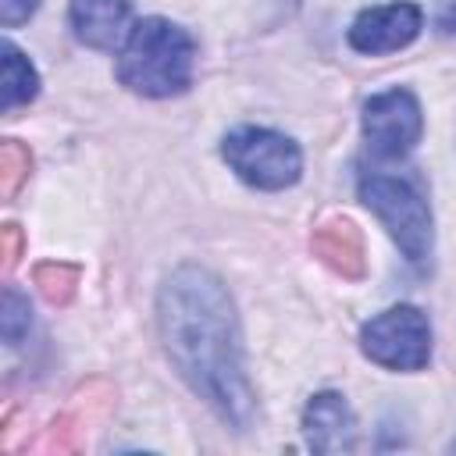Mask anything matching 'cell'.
Returning <instances> with one entry per match:
<instances>
[{"mask_svg":"<svg viewBox=\"0 0 456 456\" xmlns=\"http://www.w3.org/2000/svg\"><path fill=\"white\" fill-rule=\"evenodd\" d=\"M196 43L167 18H142L118 57V78L139 96H175L192 82Z\"/></svg>","mask_w":456,"mask_h":456,"instance_id":"cell-2","label":"cell"},{"mask_svg":"<svg viewBox=\"0 0 456 456\" xmlns=\"http://www.w3.org/2000/svg\"><path fill=\"white\" fill-rule=\"evenodd\" d=\"M0 68H4V86H0V107L11 114L14 107L28 103L39 93V75L32 68V61L14 46L4 43L0 46Z\"/></svg>","mask_w":456,"mask_h":456,"instance_id":"cell-11","label":"cell"},{"mask_svg":"<svg viewBox=\"0 0 456 456\" xmlns=\"http://www.w3.org/2000/svg\"><path fill=\"white\" fill-rule=\"evenodd\" d=\"M424 132V114L420 103L410 89H388L367 100L363 107V139L370 146V153L392 160L410 153L420 142Z\"/></svg>","mask_w":456,"mask_h":456,"instance_id":"cell-6","label":"cell"},{"mask_svg":"<svg viewBox=\"0 0 456 456\" xmlns=\"http://www.w3.org/2000/svg\"><path fill=\"white\" fill-rule=\"evenodd\" d=\"M303 435L317 452H349L356 445V417L338 392H317L303 410Z\"/></svg>","mask_w":456,"mask_h":456,"instance_id":"cell-8","label":"cell"},{"mask_svg":"<svg viewBox=\"0 0 456 456\" xmlns=\"http://www.w3.org/2000/svg\"><path fill=\"white\" fill-rule=\"evenodd\" d=\"M438 28L445 36H456V0H449L442 11H438Z\"/></svg>","mask_w":456,"mask_h":456,"instance_id":"cell-17","label":"cell"},{"mask_svg":"<svg viewBox=\"0 0 456 456\" xmlns=\"http://www.w3.org/2000/svg\"><path fill=\"white\" fill-rule=\"evenodd\" d=\"M424 25V14L417 4L399 0L385 7H367L349 25V46L360 53H392L417 39Z\"/></svg>","mask_w":456,"mask_h":456,"instance_id":"cell-7","label":"cell"},{"mask_svg":"<svg viewBox=\"0 0 456 456\" xmlns=\"http://www.w3.org/2000/svg\"><path fill=\"white\" fill-rule=\"evenodd\" d=\"M32 278H36L39 292H43L50 303L64 306V303H71V296H75L78 267H75V264H61V260H46V264H36Z\"/></svg>","mask_w":456,"mask_h":456,"instance_id":"cell-12","label":"cell"},{"mask_svg":"<svg viewBox=\"0 0 456 456\" xmlns=\"http://www.w3.org/2000/svg\"><path fill=\"white\" fill-rule=\"evenodd\" d=\"M314 253L342 278H363L367 274V253H363V235L349 217H324L314 235H310Z\"/></svg>","mask_w":456,"mask_h":456,"instance_id":"cell-10","label":"cell"},{"mask_svg":"<svg viewBox=\"0 0 456 456\" xmlns=\"http://www.w3.org/2000/svg\"><path fill=\"white\" fill-rule=\"evenodd\" d=\"M360 349L388 370H420L431 360V328L417 306H392L360 331Z\"/></svg>","mask_w":456,"mask_h":456,"instance_id":"cell-5","label":"cell"},{"mask_svg":"<svg viewBox=\"0 0 456 456\" xmlns=\"http://www.w3.org/2000/svg\"><path fill=\"white\" fill-rule=\"evenodd\" d=\"M356 189H360L363 207L374 210V217L388 228V235L395 239L403 256L413 267H424L431 260V246H435V228H431L428 200L406 178L381 175V171L360 175Z\"/></svg>","mask_w":456,"mask_h":456,"instance_id":"cell-3","label":"cell"},{"mask_svg":"<svg viewBox=\"0 0 456 456\" xmlns=\"http://www.w3.org/2000/svg\"><path fill=\"white\" fill-rule=\"evenodd\" d=\"M221 153L228 167L256 189H285L303 171L299 146L274 128H253V125L235 128L224 135Z\"/></svg>","mask_w":456,"mask_h":456,"instance_id":"cell-4","label":"cell"},{"mask_svg":"<svg viewBox=\"0 0 456 456\" xmlns=\"http://www.w3.org/2000/svg\"><path fill=\"white\" fill-rule=\"evenodd\" d=\"M36 7H39V0H0V21L7 28H14V25L28 21L36 14Z\"/></svg>","mask_w":456,"mask_h":456,"instance_id":"cell-16","label":"cell"},{"mask_svg":"<svg viewBox=\"0 0 456 456\" xmlns=\"http://www.w3.org/2000/svg\"><path fill=\"white\" fill-rule=\"evenodd\" d=\"M157 324L182 381L224 424L246 431L256 395L246 374L239 314L221 278L200 264L175 267L157 296Z\"/></svg>","mask_w":456,"mask_h":456,"instance_id":"cell-1","label":"cell"},{"mask_svg":"<svg viewBox=\"0 0 456 456\" xmlns=\"http://www.w3.org/2000/svg\"><path fill=\"white\" fill-rule=\"evenodd\" d=\"M21 249H25L21 228H18V224H4V228H0V256H4V271H11V267L18 264Z\"/></svg>","mask_w":456,"mask_h":456,"instance_id":"cell-15","label":"cell"},{"mask_svg":"<svg viewBox=\"0 0 456 456\" xmlns=\"http://www.w3.org/2000/svg\"><path fill=\"white\" fill-rule=\"evenodd\" d=\"M0 331L7 346H18L21 335L28 331V299L14 289H4V303H0Z\"/></svg>","mask_w":456,"mask_h":456,"instance_id":"cell-14","label":"cell"},{"mask_svg":"<svg viewBox=\"0 0 456 456\" xmlns=\"http://www.w3.org/2000/svg\"><path fill=\"white\" fill-rule=\"evenodd\" d=\"M68 21L78 36V43L93 50H114L125 46L128 25H132V4L128 0H71Z\"/></svg>","mask_w":456,"mask_h":456,"instance_id":"cell-9","label":"cell"},{"mask_svg":"<svg viewBox=\"0 0 456 456\" xmlns=\"http://www.w3.org/2000/svg\"><path fill=\"white\" fill-rule=\"evenodd\" d=\"M32 171V153L28 146H21L18 139H4L0 142V196L4 200H14L21 182L28 178Z\"/></svg>","mask_w":456,"mask_h":456,"instance_id":"cell-13","label":"cell"}]
</instances>
